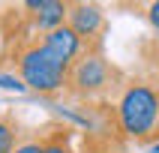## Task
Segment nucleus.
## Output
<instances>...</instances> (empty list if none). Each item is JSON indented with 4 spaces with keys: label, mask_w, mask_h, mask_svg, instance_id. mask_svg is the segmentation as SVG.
Here are the masks:
<instances>
[{
    "label": "nucleus",
    "mask_w": 159,
    "mask_h": 153,
    "mask_svg": "<svg viewBox=\"0 0 159 153\" xmlns=\"http://www.w3.org/2000/svg\"><path fill=\"white\" fill-rule=\"evenodd\" d=\"M42 42L48 45V48H51L60 60H66V63H75L81 54L87 51L84 39H81V36L75 33L69 24H60V27H54V30H48V33L42 36Z\"/></svg>",
    "instance_id": "obj_5"
},
{
    "label": "nucleus",
    "mask_w": 159,
    "mask_h": 153,
    "mask_svg": "<svg viewBox=\"0 0 159 153\" xmlns=\"http://www.w3.org/2000/svg\"><path fill=\"white\" fill-rule=\"evenodd\" d=\"M138 60H141V66H144V81L159 90V36L141 42V48H138Z\"/></svg>",
    "instance_id": "obj_7"
},
{
    "label": "nucleus",
    "mask_w": 159,
    "mask_h": 153,
    "mask_svg": "<svg viewBox=\"0 0 159 153\" xmlns=\"http://www.w3.org/2000/svg\"><path fill=\"white\" fill-rule=\"evenodd\" d=\"M156 153H159V144H156Z\"/></svg>",
    "instance_id": "obj_12"
},
{
    "label": "nucleus",
    "mask_w": 159,
    "mask_h": 153,
    "mask_svg": "<svg viewBox=\"0 0 159 153\" xmlns=\"http://www.w3.org/2000/svg\"><path fill=\"white\" fill-rule=\"evenodd\" d=\"M15 153H42V138H30L15 147Z\"/></svg>",
    "instance_id": "obj_9"
},
{
    "label": "nucleus",
    "mask_w": 159,
    "mask_h": 153,
    "mask_svg": "<svg viewBox=\"0 0 159 153\" xmlns=\"http://www.w3.org/2000/svg\"><path fill=\"white\" fill-rule=\"evenodd\" d=\"M147 21H150V27L159 33V0H153V3H147Z\"/></svg>",
    "instance_id": "obj_11"
},
{
    "label": "nucleus",
    "mask_w": 159,
    "mask_h": 153,
    "mask_svg": "<svg viewBox=\"0 0 159 153\" xmlns=\"http://www.w3.org/2000/svg\"><path fill=\"white\" fill-rule=\"evenodd\" d=\"M99 144L93 141L84 150H75V135L69 126H48V132L42 135V153H96Z\"/></svg>",
    "instance_id": "obj_6"
},
{
    "label": "nucleus",
    "mask_w": 159,
    "mask_h": 153,
    "mask_svg": "<svg viewBox=\"0 0 159 153\" xmlns=\"http://www.w3.org/2000/svg\"><path fill=\"white\" fill-rule=\"evenodd\" d=\"M117 129L135 144H159V90L144 78L129 81L117 99Z\"/></svg>",
    "instance_id": "obj_2"
},
{
    "label": "nucleus",
    "mask_w": 159,
    "mask_h": 153,
    "mask_svg": "<svg viewBox=\"0 0 159 153\" xmlns=\"http://www.w3.org/2000/svg\"><path fill=\"white\" fill-rule=\"evenodd\" d=\"M66 24L84 39L87 51H102V36H105V12L96 3H69V15Z\"/></svg>",
    "instance_id": "obj_4"
},
{
    "label": "nucleus",
    "mask_w": 159,
    "mask_h": 153,
    "mask_svg": "<svg viewBox=\"0 0 159 153\" xmlns=\"http://www.w3.org/2000/svg\"><path fill=\"white\" fill-rule=\"evenodd\" d=\"M15 75L21 84L42 96H54L66 87V75H69L72 63L60 60L57 54L42 42V39H18L15 42Z\"/></svg>",
    "instance_id": "obj_3"
},
{
    "label": "nucleus",
    "mask_w": 159,
    "mask_h": 153,
    "mask_svg": "<svg viewBox=\"0 0 159 153\" xmlns=\"http://www.w3.org/2000/svg\"><path fill=\"white\" fill-rule=\"evenodd\" d=\"M21 132H18V123L12 114H0V153H15V147L21 141Z\"/></svg>",
    "instance_id": "obj_8"
},
{
    "label": "nucleus",
    "mask_w": 159,
    "mask_h": 153,
    "mask_svg": "<svg viewBox=\"0 0 159 153\" xmlns=\"http://www.w3.org/2000/svg\"><path fill=\"white\" fill-rule=\"evenodd\" d=\"M126 84H129L126 75L102 51H84L69 66L63 96L81 99V102H102V99H111V96L120 99Z\"/></svg>",
    "instance_id": "obj_1"
},
{
    "label": "nucleus",
    "mask_w": 159,
    "mask_h": 153,
    "mask_svg": "<svg viewBox=\"0 0 159 153\" xmlns=\"http://www.w3.org/2000/svg\"><path fill=\"white\" fill-rule=\"evenodd\" d=\"M0 87H6V90H27L18 75H0Z\"/></svg>",
    "instance_id": "obj_10"
}]
</instances>
